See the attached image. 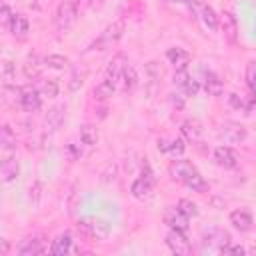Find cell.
<instances>
[{"mask_svg":"<svg viewBox=\"0 0 256 256\" xmlns=\"http://www.w3.org/2000/svg\"><path fill=\"white\" fill-rule=\"evenodd\" d=\"M48 252L54 254V256H62V254L72 252V234H70V232H64V234H60L56 240H52Z\"/></svg>","mask_w":256,"mask_h":256,"instance_id":"obj_18","label":"cell"},{"mask_svg":"<svg viewBox=\"0 0 256 256\" xmlns=\"http://www.w3.org/2000/svg\"><path fill=\"white\" fill-rule=\"evenodd\" d=\"M72 2H78V0H72Z\"/></svg>","mask_w":256,"mask_h":256,"instance_id":"obj_47","label":"cell"},{"mask_svg":"<svg viewBox=\"0 0 256 256\" xmlns=\"http://www.w3.org/2000/svg\"><path fill=\"white\" fill-rule=\"evenodd\" d=\"M180 132H182V136H184L186 140L198 142L200 136H202V124H200V120H196V118H188V120L182 122Z\"/></svg>","mask_w":256,"mask_h":256,"instance_id":"obj_16","label":"cell"},{"mask_svg":"<svg viewBox=\"0 0 256 256\" xmlns=\"http://www.w3.org/2000/svg\"><path fill=\"white\" fill-rule=\"evenodd\" d=\"M124 66H126V58H124V54L114 56V58L108 62V66H106V80L112 82L114 86H118V80H120V74H122Z\"/></svg>","mask_w":256,"mask_h":256,"instance_id":"obj_14","label":"cell"},{"mask_svg":"<svg viewBox=\"0 0 256 256\" xmlns=\"http://www.w3.org/2000/svg\"><path fill=\"white\" fill-rule=\"evenodd\" d=\"M204 90L210 96H220L224 92V82L214 74V72H206L204 74Z\"/></svg>","mask_w":256,"mask_h":256,"instance_id":"obj_27","label":"cell"},{"mask_svg":"<svg viewBox=\"0 0 256 256\" xmlns=\"http://www.w3.org/2000/svg\"><path fill=\"white\" fill-rule=\"evenodd\" d=\"M114 92H116V86H114L112 82H108V80H102V82L94 88V98H96V100H106V98H110Z\"/></svg>","mask_w":256,"mask_h":256,"instance_id":"obj_31","label":"cell"},{"mask_svg":"<svg viewBox=\"0 0 256 256\" xmlns=\"http://www.w3.org/2000/svg\"><path fill=\"white\" fill-rule=\"evenodd\" d=\"M194 170H196V166L192 162H188V160H174L172 166H170V174L178 182H184Z\"/></svg>","mask_w":256,"mask_h":256,"instance_id":"obj_17","label":"cell"},{"mask_svg":"<svg viewBox=\"0 0 256 256\" xmlns=\"http://www.w3.org/2000/svg\"><path fill=\"white\" fill-rule=\"evenodd\" d=\"M166 244L178 256H188L192 252V246L186 238V232H180V230H174V228H170V232L166 234Z\"/></svg>","mask_w":256,"mask_h":256,"instance_id":"obj_6","label":"cell"},{"mask_svg":"<svg viewBox=\"0 0 256 256\" xmlns=\"http://www.w3.org/2000/svg\"><path fill=\"white\" fill-rule=\"evenodd\" d=\"M104 4V0H88V6L90 8H100Z\"/></svg>","mask_w":256,"mask_h":256,"instance_id":"obj_45","label":"cell"},{"mask_svg":"<svg viewBox=\"0 0 256 256\" xmlns=\"http://www.w3.org/2000/svg\"><path fill=\"white\" fill-rule=\"evenodd\" d=\"M214 160L222 168H236L238 166V154L230 146H218L214 150Z\"/></svg>","mask_w":256,"mask_h":256,"instance_id":"obj_12","label":"cell"},{"mask_svg":"<svg viewBox=\"0 0 256 256\" xmlns=\"http://www.w3.org/2000/svg\"><path fill=\"white\" fill-rule=\"evenodd\" d=\"M172 2H188V0H172Z\"/></svg>","mask_w":256,"mask_h":256,"instance_id":"obj_46","label":"cell"},{"mask_svg":"<svg viewBox=\"0 0 256 256\" xmlns=\"http://www.w3.org/2000/svg\"><path fill=\"white\" fill-rule=\"evenodd\" d=\"M180 212H184L188 218H196L198 216V206L192 202V200H188V198H182V200H178V206H176Z\"/></svg>","mask_w":256,"mask_h":256,"instance_id":"obj_33","label":"cell"},{"mask_svg":"<svg viewBox=\"0 0 256 256\" xmlns=\"http://www.w3.org/2000/svg\"><path fill=\"white\" fill-rule=\"evenodd\" d=\"M10 18H12V10L8 6H0V28L2 26H8L10 24Z\"/></svg>","mask_w":256,"mask_h":256,"instance_id":"obj_40","label":"cell"},{"mask_svg":"<svg viewBox=\"0 0 256 256\" xmlns=\"http://www.w3.org/2000/svg\"><path fill=\"white\" fill-rule=\"evenodd\" d=\"M182 184H186L192 192H206V190H208V184H206V180L202 178V174H200L198 170H194Z\"/></svg>","mask_w":256,"mask_h":256,"instance_id":"obj_28","label":"cell"},{"mask_svg":"<svg viewBox=\"0 0 256 256\" xmlns=\"http://www.w3.org/2000/svg\"><path fill=\"white\" fill-rule=\"evenodd\" d=\"M10 250V244H8V240H2L0 238V254H6Z\"/></svg>","mask_w":256,"mask_h":256,"instance_id":"obj_44","label":"cell"},{"mask_svg":"<svg viewBox=\"0 0 256 256\" xmlns=\"http://www.w3.org/2000/svg\"><path fill=\"white\" fill-rule=\"evenodd\" d=\"M46 250V246L42 244L40 238H26L22 240V244L18 246V252L22 256H36V254H42Z\"/></svg>","mask_w":256,"mask_h":256,"instance_id":"obj_25","label":"cell"},{"mask_svg":"<svg viewBox=\"0 0 256 256\" xmlns=\"http://www.w3.org/2000/svg\"><path fill=\"white\" fill-rule=\"evenodd\" d=\"M182 90H184V96H198V92H200V82L198 80H194V78H190L184 86H182Z\"/></svg>","mask_w":256,"mask_h":256,"instance_id":"obj_36","label":"cell"},{"mask_svg":"<svg viewBox=\"0 0 256 256\" xmlns=\"http://www.w3.org/2000/svg\"><path fill=\"white\" fill-rule=\"evenodd\" d=\"M202 244H204V250L208 252L224 254V248L230 244V234L222 228H208L202 234Z\"/></svg>","mask_w":256,"mask_h":256,"instance_id":"obj_3","label":"cell"},{"mask_svg":"<svg viewBox=\"0 0 256 256\" xmlns=\"http://www.w3.org/2000/svg\"><path fill=\"white\" fill-rule=\"evenodd\" d=\"M122 34H124V20H116V22H112V24L106 26V30L98 36V40L90 48L92 50H106L108 46H112L114 42H118L122 38Z\"/></svg>","mask_w":256,"mask_h":256,"instance_id":"obj_4","label":"cell"},{"mask_svg":"<svg viewBox=\"0 0 256 256\" xmlns=\"http://www.w3.org/2000/svg\"><path fill=\"white\" fill-rule=\"evenodd\" d=\"M42 68H44V60H40L36 54H30L26 60H24V64H22V72H24V76L26 78H40V74H42Z\"/></svg>","mask_w":256,"mask_h":256,"instance_id":"obj_19","label":"cell"},{"mask_svg":"<svg viewBox=\"0 0 256 256\" xmlns=\"http://www.w3.org/2000/svg\"><path fill=\"white\" fill-rule=\"evenodd\" d=\"M166 58H168V62H170V64H174L176 68H186V66H188V62H190V54H188L184 48H178V46L168 48Z\"/></svg>","mask_w":256,"mask_h":256,"instance_id":"obj_26","label":"cell"},{"mask_svg":"<svg viewBox=\"0 0 256 256\" xmlns=\"http://www.w3.org/2000/svg\"><path fill=\"white\" fill-rule=\"evenodd\" d=\"M188 80H190L188 70H186V68H176V72H174V84H176L178 88H182Z\"/></svg>","mask_w":256,"mask_h":256,"instance_id":"obj_38","label":"cell"},{"mask_svg":"<svg viewBox=\"0 0 256 256\" xmlns=\"http://www.w3.org/2000/svg\"><path fill=\"white\" fill-rule=\"evenodd\" d=\"M32 196H34V204H36V200L40 196V182H34V186H30V198Z\"/></svg>","mask_w":256,"mask_h":256,"instance_id":"obj_42","label":"cell"},{"mask_svg":"<svg viewBox=\"0 0 256 256\" xmlns=\"http://www.w3.org/2000/svg\"><path fill=\"white\" fill-rule=\"evenodd\" d=\"M0 78H2V84L4 86H12L14 84V80H16V64L12 60H4L2 62Z\"/></svg>","mask_w":256,"mask_h":256,"instance_id":"obj_29","label":"cell"},{"mask_svg":"<svg viewBox=\"0 0 256 256\" xmlns=\"http://www.w3.org/2000/svg\"><path fill=\"white\" fill-rule=\"evenodd\" d=\"M78 234L88 238V240H106L110 236V224L102 218H86L78 220L76 224Z\"/></svg>","mask_w":256,"mask_h":256,"instance_id":"obj_1","label":"cell"},{"mask_svg":"<svg viewBox=\"0 0 256 256\" xmlns=\"http://www.w3.org/2000/svg\"><path fill=\"white\" fill-rule=\"evenodd\" d=\"M66 152H68L70 160H76V158H80V150H78L74 144H68V146H66Z\"/></svg>","mask_w":256,"mask_h":256,"instance_id":"obj_41","label":"cell"},{"mask_svg":"<svg viewBox=\"0 0 256 256\" xmlns=\"http://www.w3.org/2000/svg\"><path fill=\"white\" fill-rule=\"evenodd\" d=\"M14 148H16V134L10 126H0V160L8 158L14 154Z\"/></svg>","mask_w":256,"mask_h":256,"instance_id":"obj_9","label":"cell"},{"mask_svg":"<svg viewBox=\"0 0 256 256\" xmlns=\"http://www.w3.org/2000/svg\"><path fill=\"white\" fill-rule=\"evenodd\" d=\"M164 222H166L170 228L180 230V232H186L188 226H190V218H188L184 212H180L176 206H174V208H168V210L164 212Z\"/></svg>","mask_w":256,"mask_h":256,"instance_id":"obj_10","label":"cell"},{"mask_svg":"<svg viewBox=\"0 0 256 256\" xmlns=\"http://www.w3.org/2000/svg\"><path fill=\"white\" fill-rule=\"evenodd\" d=\"M0 172H2V180L4 182H12L18 176L20 166H18V160H16L14 154L8 156V158H4V160H0Z\"/></svg>","mask_w":256,"mask_h":256,"instance_id":"obj_20","label":"cell"},{"mask_svg":"<svg viewBox=\"0 0 256 256\" xmlns=\"http://www.w3.org/2000/svg\"><path fill=\"white\" fill-rule=\"evenodd\" d=\"M172 104H174V106H178V108H182V106H184V100L180 98V94H172Z\"/></svg>","mask_w":256,"mask_h":256,"instance_id":"obj_43","label":"cell"},{"mask_svg":"<svg viewBox=\"0 0 256 256\" xmlns=\"http://www.w3.org/2000/svg\"><path fill=\"white\" fill-rule=\"evenodd\" d=\"M246 84L250 88V94H254V90H256V62H248V66H246Z\"/></svg>","mask_w":256,"mask_h":256,"instance_id":"obj_34","label":"cell"},{"mask_svg":"<svg viewBox=\"0 0 256 256\" xmlns=\"http://www.w3.org/2000/svg\"><path fill=\"white\" fill-rule=\"evenodd\" d=\"M230 224H232L236 230H240V232H248V230H252L254 218H252L250 210H246V208H238V210L230 212Z\"/></svg>","mask_w":256,"mask_h":256,"instance_id":"obj_11","label":"cell"},{"mask_svg":"<svg viewBox=\"0 0 256 256\" xmlns=\"http://www.w3.org/2000/svg\"><path fill=\"white\" fill-rule=\"evenodd\" d=\"M64 112H66V106H62V104L48 110V114H46V118H44V126H46L48 132H54V130H58V128L62 126V122H64Z\"/></svg>","mask_w":256,"mask_h":256,"instance_id":"obj_15","label":"cell"},{"mask_svg":"<svg viewBox=\"0 0 256 256\" xmlns=\"http://www.w3.org/2000/svg\"><path fill=\"white\" fill-rule=\"evenodd\" d=\"M118 86H120L122 92H132V90L138 86V72H136V68H134L132 64L126 62V66H124V70H122V74H120Z\"/></svg>","mask_w":256,"mask_h":256,"instance_id":"obj_13","label":"cell"},{"mask_svg":"<svg viewBox=\"0 0 256 256\" xmlns=\"http://www.w3.org/2000/svg\"><path fill=\"white\" fill-rule=\"evenodd\" d=\"M78 18V2H72V0H62L56 8V16H54V22H56V30L58 32H66L72 28V24L76 22Z\"/></svg>","mask_w":256,"mask_h":256,"instance_id":"obj_2","label":"cell"},{"mask_svg":"<svg viewBox=\"0 0 256 256\" xmlns=\"http://www.w3.org/2000/svg\"><path fill=\"white\" fill-rule=\"evenodd\" d=\"M80 140L86 146H94L98 142V128L94 124H84L80 126Z\"/></svg>","mask_w":256,"mask_h":256,"instance_id":"obj_30","label":"cell"},{"mask_svg":"<svg viewBox=\"0 0 256 256\" xmlns=\"http://www.w3.org/2000/svg\"><path fill=\"white\" fill-rule=\"evenodd\" d=\"M152 186H154V182H150V180H146V178H136L134 182H132V186H130V192H132V196L136 198V200H146L150 194H152Z\"/></svg>","mask_w":256,"mask_h":256,"instance_id":"obj_21","label":"cell"},{"mask_svg":"<svg viewBox=\"0 0 256 256\" xmlns=\"http://www.w3.org/2000/svg\"><path fill=\"white\" fill-rule=\"evenodd\" d=\"M222 136L226 142H242L246 138V128L242 124H234V122H228L222 126Z\"/></svg>","mask_w":256,"mask_h":256,"instance_id":"obj_22","label":"cell"},{"mask_svg":"<svg viewBox=\"0 0 256 256\" xmlns=\"http://www.w3.org/2000/svg\"><path fill=\"white\" fill-rule=\"evenodd\" d=\"M146 74H148V80L150 82H158L162 78V68L156 62H148L146 64Z\"/></svg>","mask_w":256,"mask_h":256,"instance_id":"obj_35","label":"cell"},{"mask_svg":"<svg viewBox=\"0 0 256 256\" xmlns=\"http://www.w3.org/2000/svg\"><path fill=\"white\" fill-rule=\"evenodd\" d=\"M20 106L26 110V112H36L40 106H42V98H40V92L38 88L34 86H22L20 88Z\"/></svg>","mask_w":256,"mask_h":256,"instance_id":"obj_7","label":"cell"},{"mask_svg":"<svg viewBox=\"0 0 256 256\" xmlns=\"http://www.w3.org/2000/svg\"><path fill=\"white\" fill-rule=\"evenodd\" d=\"M158 150H162V152H166V154H170L174 158H180L184 154V150H186V144H184L182 138H176V140H170V142L158 140Z\"/></svg>","mask_w":256,"mask_h":256,"instance_id":"obj_24","label":"cell"},{"mask_svg":"<svg viewBox=\"0 0 256 256\" xmlns=\"http://www.w3.org/2000/svg\"><path fill=\"white\" fill-rule=\"evenodd\" d=\"M42 92H44L48 98L58 96V82H56V80H44V82H42Z\"/></svg>","mask_w":256,"mask_h":256,"instance_id":"obj_37","label":"cell"},{"mask_svg":"<svg viewBox=\"0 0 256 256\" xmlns=\"http://www.w3.org/2000/svg\"><path fill=\"white\" fill-rule=\"evenodd\" d=\"M82 78H84V74H80L78 70H76V72H72V76H70V82H68V88H70L72 92H76V90L82 86V82H84Z\"/></svg>","mask_w":256,"mask_h":256,"instance_id":"obj_39","label":"cell"},{"mask_svg":"<svg viewBox=\"0 0 256 256\" xmlns=\"http://www.w3.org/2000/svg\"><path fill=\"white\" fill-rule=\"evenodd\" d=\"M44 66L54 68V70H62V68L68 66V58L66 56H60V54H48L44 58Z\"/></svg>","mask_w":256,"mask_h":256,"instance_id":"obj_32","label":"cell"},{"mask_svg":"<svg viewBox=\"0 0 256 256\" xmlns=\"http://www.w3.org/2000/svg\"><path fill=\"white\" fill-rule=\"evenodd\" d=\"M8 28H10V32H12L14 36L24 38V36L28 34V30H30V24H28V18H26L24 14H12Z\"/></svg>","mask_w":256,"mask_h":256,"instance_id":"obj_23","label":"cell"},{"mask_svg":"<svg viewBox=\"0 0 256 256\" xmlns=\"http://www.w3.org/2000/svg\"><path fill=\"white\" fill-rule=\"evenodd\" d=\"M186 4L190 6V10L196 12V16H200V20L204 22V26L208 30H212V32L218 30V16H216V12H214L212 6L204 4V2H198V0H188Z\"/></svg>","mask_w":256,"mask_h":256,"instance_id":"obj_5","label":"cell"},{"mask_svg":"<svg viewBox=\"0 0 256 256\" xmlns=\"http://www.w3.org/2000/svg\"><path fill=\"white\" fill-rule=\"evenodd\" d=\"M218 28L222 30L224 38L230 44H234L238 40V22H236V16L232 12H222L218 16Z\"/></svg>","mask_w":256,"mask_h":256,"instance_id":"obj_8","label":"cell"}]
</instances>
